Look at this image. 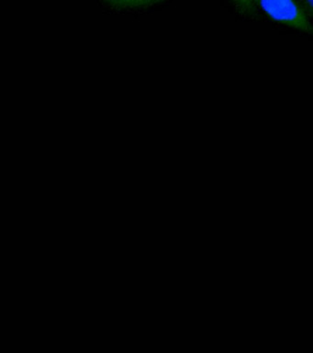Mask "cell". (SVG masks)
Returning a JSON list of instances; mask_svg holds the SVG:
<instances>
[{"instance_id":"obj_1","label":"cell","mask_w":313,"mask_h":353,"mask_svg":"<svg viewBox=\"0 0 313 353\" xmlns=\"http://www.w3.org/2000/svg\"><path fill=\"white\" fill-rule=\"evenodd\" d=\"M272 21L313 35V25L299 0H255Z\"/></svg>"},{"instance_id":"obj_2","label":"cell","mask_w":313,"mask_h":353,"mask_svg":"<svg viewBox=\"0 0 313 353\" xmlns=\"http://www.w3.org/2000/svg\"><path fill=\"white\" fill-rule=\"evenodd\" d=\"M109 7L118 10H133V8H148L158 4L164 0H102Z\"/></svg>"},{"instance_id":"obj_3","label":"cell","mask_w":313,"mask_h":353,"mask_svg":"<svg viewBox=\"0 0 313 353\" xmlns=\"http://www.w3.org/2000/svg\"><path fill=\"white\" fill-rule=\"evenodd\" d=\"M230 1L241 16H252L255 13V7H257L255 0H230Z\"/></svg>"},{"instance_id":"obj_4","label":"cell","mask_w":313,"mask_h":353,"mask_svg":"<svg viewBox=\"0 0 313 353\" xmlns=\"http://www.w3.org/2000/svg\"><path fill=\"white\" fill-rule=\"evenodd\" d=\"M305 12L313 17V0H299Z\"/></svg>"}]
</instances>
